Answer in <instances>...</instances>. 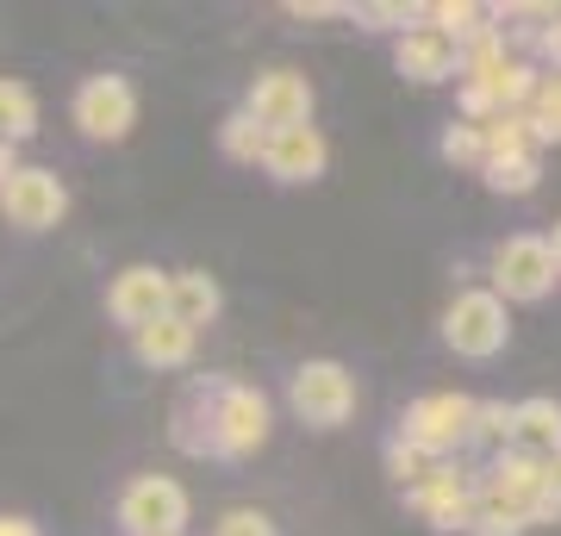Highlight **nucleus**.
Listing matches in <instances>:
<instances>
[{
  "instance_id": "obj_1",
  "label": "nucleus",
  "mask_w": 561,
  "mask_h": 536,
  "mask_svg": "<svg viewBox=\"0 0 561 536\" xmlns=\"http://www.w3.org/2000/svg\"><path fill=\"white\" fill-rule=\"evenodd\" d=\"M175 443L187 456L250 461L268 443V394L231 375L187 380V394L175 399Z\"/></svg>"
},
{
  "instance_id": "obj_2",
  "label": "nucleus",
  "mask_w": 561,
  "mask_h": 536,
  "mask_svg": "<svg viewBox=\"0 0 561 536\" xmlns=\"http://www.w3.org/2000/svg\"><path fill=\"white\" fill-rule=\"evenodd\" d=\"M556 256H549V238L537 231H512L486 250V294L500 299V306H537V299L556 294Z\"/></svg>"
},
{
  "instance_id": "obj_3",
  "label": "nucleus",
  "mask_w": 561,
  "mask_h": 536,
  "mask_svg": "<svg viewBox=\"0 0 561 536\" xmlns=\"http://www.w3.org/2000/svg\"><path fill=\"white\" fill-rule=\"evenodd\" d=\"M468 431H474V399L468 394H419L400 412V431L393 437L412 443L431 461H456L468 449Z\"/></svg>"
},
{
  "instance_id": "obj_4",
  "label": "nucleus",
  "mask_w": 561,
  "mask_h": 536,
  "mask_svg": "<svg viewBox=\"0 0 561 536\" xmlns=\"http://www.w3.org/2000/svg\"><path fill=\"white\" fill-rule=\"evenodd\" d=\"M443 343H449L461 362H493L505 343H512V306H500L486 287H461V294L443 306Z\"/></svg>"
},
{
  "instance_id": "obj_5",
  "label": "nucleus",
  "mask_w": 561,
  "mask_h": 536,
  "mask_svg": "<svg viewBox=\"0 0 561 536\" xmlns=\"http://www.w3.org/2000/svg\"><path fill=\"white\" fill-rule=\"evenodd\" d=\"M287 406H294L300 424H312V431H343V424L356 418V375L331 356H312V362L294 368V380H287Z\"/></svg>"
},
{
  "instance_id": "obj_6",
  "label": "nucleus",
  "mask_w": 561,
  "mask_h": 536,
  "mask_svg": "<svg viewBox=\"0 0 561 536\" xmlns=\"http://www.w3.org/2000/svg\"><path fill=\"white\" fill-rule=\"evenodd\" d=\"M187 512H194V499H187V487L169 475H138L125 480L119 493V531L125 536H181L187 531Z\"/></svg>"
},
{
  "instance_id": "obj_7",
  "label": "nucleus",
  "mask_w": 561,
  "mask_h": 536,
  "mask_svg": "<svg viewBox=\"0 0 561 536\" xmlns=\"http://www.w3.org/2000/svg\"><path fill=\"white\" fill-rule=\"evenodd\" d=\"M62 213H69V187L57 181V169H32V162H20L13 175L0 181V219L13 225V231H50V225H62Z\"/></svg>"
},
{
  "instance_id": "obj_8",
  "label": "nucleus",
  "mask_w": 561,
  "mask_h": 536,
  "mask_svg": "<svg viewBox=\"0 0 561 536\" xmlns=\"http://www.w3.org/2000/svg\"><path fill=\"white\" fill-rule=\"evenodd\" d=\"M76 125H81V138L88 144H119V138H131V125H138V88L125 76H88L76 88Z\"/></svg>"
},
{
  "instance_id": "obj_9",
  "label": "nucleus",
  "mask_w": 561,
  "mask_h": 536,
  "mask_svg": "<svg viewBox=\"0 0 561 536\" xmlns=\"http://www.w3.org/2000/svg\"><path fill=\"white\" fill-rule=\"evenodd\" d=\"M405 505L431 524V531H461L468 512H474V468H461L456 461H431V475L405 493Z\"/></svg>"
},
{
  "instance_id": "obj_10",
  "label": "nucleus",
  "mask_w": 561,
  "mask_h": 536,
  "mask_svg": "<svg viewBox=\"0 0 561 536\" xmlns=\"http://www.w3.org/2000/svg\"><path fill=\"white\" fill-rule=\"evenodd\" d=\"M243 113H250L262 132L312 125V81H306L300 69H262V76L243 88Z\"/></svg>"
},
{
  "instance_id": "obj_11",
  "label": "nucleus",
  "mask_w": 561,
  "mask_h": 536,
  "mask_svg": "<svg viewBox=\"0 0 561 536\" xmlns=\"http://www.w3.org/2000/svg\"><path fill=\"white\" fill-rule=\"evenodd\" d=\"M262 169H268V181H280V187H306V181H319L324 169H331V144H324L319 125H280V132H268V144H262Z\"/></svg>"
},
{
  "instance_id": "obj_12",
  "label": "nucleus",
  "mask_w": 561,
  "mask_h": 536,
  "mask_svg": "<svg viewBox=\"0 0 561 536\" xmlns=\"http://www.w3.org/2000/svg\"><path fill=\"white\" fill-rule=\"evenodd\" d=\"M169 312V269L157 262H131L119 275L106 281V318L125 324V331H144L150 318Z\"/></svg>"
},
{
  "instance_id": "obj_13",
  "label": "nucleus",
  "mask_w": 561,
  "mask_h": 536,
  "mask_svg": "<svg viewBox=\"0 0 561 536\" xmlns=\"http://www.w3.org/2000/svg\"><path fill=\"white\" fill-rule=\"evenodd\" d=\"M393 69H400L405 81H419V88H437V81H456L461 76V57L456 44L437 38V32H400L393 38Z\"/></svg>"
},
{
  "instance_id": "obj_14",
  "label": "nucleus",
  "mask_w": 561,
  "mask_h": 536,
  "mask_svg": "<svg viewBox=\"0 0 561 536\" xmlns=\"http://www.w3.org/2000/svg\"><path fill=\"white\" fill-rule=\"evenodd\" d=\"M194 350H201V331H187L181 318H150L144 331H131V356L144 362V368H157V375H175V368H187L194 362Z\"/></svg>"
},
{
  "instance_id": "obj_15",
  "label": "nucleus",
  "mask_w": 561,
  "mask_h": 536,
  "mask_svg": "<svg viewBox=\"0 0 561 536\" xmlns=\"http://www.w3.org/2000/svg\"><path fill=\"white\" fill-rule=\"evenodd\" d=\"M219 312H225V294L206 269H169V318H181L187 331H201Z\"/></svg>"
},
{
  "instance_id": "obj_16",
  "label": "nucleus",
  "mask_w": 561,
  "mask_h": 536,
  "mask_svg": "<svg viewBox=\"0 0 561 536\" xmlns=\"http://www.w3.org/2000/svg\"><path fill=\"white\" fill-rule=\"evenodd\" d=\"M512 449H524V456H556L561 449V399L537 394V399H518L512 406Z\"/></svg>"
},
{
  "instance_id": "obj_17",
  "label": "nucleus",
  "mask_w": 561,
  "mask_h": 536,
  "mask_svg": "<svg viewBox=\"0 0 561 536\" xmlns=\"http://www.w3.org/2000/svg\"><path fill=\"white\" fill-rule=\"evenodd\" d=\"M32 132H38V94H32L25 81L0 76V144H13V150H20Z\"/></svg>"
},
{
  "instance_id": "obj_18",
  "label": "nucleus",
  "mask_w": 561,
  "mask_h": 536,
  "mask_svg": "<svg viewBox=\"0 0 561 536\" xmlns=\"http://www.w3.org/2000/svg\"><path fill=\"white\" fill-rule=\"evenodd\" d=\"M537 62H524V57H505L500 69H493V76H481L486 81V94H493V106H500V113H524V106H530V94H537Z\"/></svg>"
},
{
  "instance_id": "obj_19",
  "label": "nucleus",
  "mask_w": 561,
  "mask_h": 536,
  "mask_svg": "<svg viewBox=\"0 0 561 536\" xmlns=\"http://www.w3.org/2000/svg\"><path fill=\"white\" fill-rule=\"evenodd\" d=\"M481 25H486V7H474V0H431L424 7V32H437L449 44H468Z\"/></svg>"
},
{
  "instance_id": "obj_20",
  "label": "nucleus",
  "mask_w": 561,
  "mask_h": 536,
  "mask_svg": "<svg viewBox=\"0 0 561 536\" xmlns=\"http://www.w3.org/2000/svg\"><path fill=\"white\" fill-rule=\"evenodd\" d=\"M343 20H356L362 32H419L424 7H405V0H356V7H343Z\"/></svg>"
},
{
  "instance_id": "obj_21",
  "label": "nucleus",
  "mask_w": 561,
  "mask_h": 536,
  "mask_svg": "<svg viewBox=\"0 0 561 536\" xmlns=\"http://www.w3.org/2000/svg\"><path fill=\"white\" fill-rule=\"evenodd\" d=\"M481 138H486V162H500V157H537L530 113H500V119H486Z\"/></svg>"
},
{
  "instance_id": "obj_22",
  "label": "nucleus",
  "mask_w": 561,
  "mask_h": 536,
  "mask_svg": "<svg viewBox=\"0 0 561 536\" xmlns=\"http://www.w3.org/2000/svg\"><path fill=\"white\" fill-rule=\"evenodd\" d=\"M481 181L493 187V194H505V199H524V194H537L542 157H500V162H481Z\"/></svg>"
},
{
  "instance_id": "obj_23",
  "label": "nucleus",
  "mask_w": 561,
  "mask_h": 536,
  "mask_svg": "<svg viewBox=\"0 0 561 536\" xmlns=\"http://www.w3.org/2000/svg\"><path fill=\"white\" fill-rule=\"evenodd\" d=\"M262 144H268V132H262V125L250 119L243 106L219 119V157H225V162H250V169H256V162H262Z\"/></svg>"
},
{
  "instance_id": "obj_24",
  "label": "nucleus",
  "mask_w": 561,
  "mask_h": 536,
  "mask_svg": "<svg viewBox=\"0 0 561 536\" xmlns=\"http://www.w3.org/2000/svg\"><path fill=\"white\" fill-rule=\"evenodd\" d=\"M530 138L542 144H561V76H537V94H530Z\"/></svg>"
},
{
  "instance_id": "obj_25",
  "label": "nucleus",
  "mask_w": 561,
  "mask_h": 536,
  "mask_svg": "<svg viewBox=\"0 0 561 536\" xmlns=\"http://www.w3.org/2000/svg\"><path fill=\"white\" fill-rule=\"evenodd\" d=\"M468 443H481V449H512V406L505 399H474V431H468Z\"/></svg>"
},
{
  "instance_id": "obj_26",
  "label": "nucleus",
  "mask_w": 561,
  "mask_h": 536,
  "mask_svg": "<svg viewBox=\"0 0 561 536\" xmlns=\"http://www.w3.org/2000/svg\"><path fill=\"white\" fill-rule=\"evenodd\" d=\"M437 157H443V162H456V169H481V162H486V138H481V125L449 119V125H443V138H437Z\"/></svg>"
},
{
  "instance_id": "obj_27",
  "label": "nucleus",
  "mask_w": 561,
  "mask_h": 536,
  "mask_svg": "<svg viewBox=\"0 0 561 536\" xmlns=\"http://www.w3.org/2000/svg\"><path fill=\"white\" fill-rule=\"evenodd\" d=\"M530 524H524L518 512H505V505H493V499L474 493V512H468V524H461V536H524Z\"/></svg>"
},
{
  "instance_id": "obj_28",
  "label": "nucleus",
  "mask_w": 561,
  "mask_h": 536,
  "mask_svg": "<svg viewBox=\"0 0 561 536\" xmlns=\"http://www.w3.org/2000/svg\"><path fill=\"white\" fill-rule=\"evenodd\" d=\"M381 461H387V475L400 480L405 493H412V487L431 475V456H419V449H412V443H400V437H387V443H381Z\"/></svg>"
},
{
  "instance_id": "obj_29",
  "label": "nucleus",
  "mask_w": 561,
  "mask_h": 536,
  "mask_svg": "<svg viewBox=\"0 0 561 536\" xmlns=\"http://www.w3.org/2000/svg\"><path fill=\"white\" fill-rule=\"evenodd\" d=\"M213 536H280V531H275V517L256 512V505H231V512H219Z\"/></svg>"
},
{
  "instance_id": "obj_30",
  "label": "nucleus",
  "mask_w": 561,
  "mask_h": 536,
  "mask_svg": "<svg viewBox=\"0 0 561 536\" xmlns=\"http://www.w3.org/2000/svg\"><path fill=\"white\" fill-rule=\"evenodd\" d=\"M537 50L549 57V76H561V13H549V20L537 25Z\"/></svg>"
},
{
  "instance_id": "obj_31",
  "label": "nucleus",
  "mask_w": 561,
  "mask_h": 536,
  "mask_svg": "<svg viewBox=\"0 0 561 536\" xmlns=\"http://www.w3.org/2000/svg\"><path fill=\"white\" fill-rule=\"evenodd\" d=\"M287 13H294V20H343V7H337V0H294Z\"/></svg>"
},
{
  "instance_id": "obj_32",
  "label": "nucleus",
  "mask_w": 561,
  "mask_h": 536,
  "mask_svg": "<svg viewBox=\"0 0 561 536\" xmlns=\"http://www.w3.org/2000/svg\"><path fill=\"white\" fill-rule=\"evenodd\" d=\"M542 493L561 505V449H556V456H542Z\"/></svg>"
},
{
  "instance_id": "obj_33",
  "label": "nucleus",
  "mask_w": 561,
  "mask_h": 536,
  "mask_svg": "<svg viewBox=\"0 0 561 536\" xmlns=\"http://www.w3.org/2000/svg\"><path fill=\"white\" fill-rule=\"evenodd\" d=\"M0 536H44L32 517H0Z\"/></svg>"
},
{
  "instance_id": "obj_34",
  "label": "nucleus",
  "mask_w": 561,
  "mask_h": 536,
  "mask_svg": "<svg viewBox=\"0 0 561 536\" xmlns=\"http://www.w3.org/2000/svg\"><path fill=\"white\" fill-rule=\"evenodd\" d=\"M13 169H20V150H13V144H0V181L13 175Z\"/></svg>"
},
{
  "instance_id": "obj_35",
  "label": "nucleus",
  "mask_w": 561,
  "mask_h": 536,
  "mask_svg": "<svg viewBox=\"0 0 561 536\" xmlns=\"http://www.w3.org/2000/svg\"><path fill=\"white\" fill-rule=\"evenodd\" d=\"M549 256H556V269H561V219H556V238H549Z\"/></svg>"
}]
</instances>
